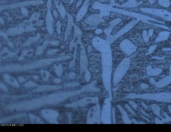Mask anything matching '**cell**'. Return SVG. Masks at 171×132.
Here are the masks:
<instances>
[{"label":"cell","mask_w":171,"mask_h":132,"mask_svg":"<svg viewBox=\"0 0 171 132\" xmlns=\"http://www.w3.org/2000/svg\"><path fill=\"white\" fill-rule=\"evenodd\" d=\"M0 23L1 25H4V24H5L4 19H3V18H2V17H0Z\"/></svg>","instance_id":"13"},{"label":"cell","mask_w":171,"mask_h":132,"mask_svg":"<svg viewBox=\"0 0 171 132\" xmlns=\"http://www.w3.org/2000/svg\"><path fill=\"white\" fill-rule=\"evenodd\" d=\"M67 25L65 28V34H64V36H65V39L66 40L69 38L72 31V30L73 27H74V18L73 16L67 13Z\"/></svg>","instance_id":"4"},{"label":"cell","mask_w":171,"mask_h":132,"mask_svg":"<svg viewBox=\"0 0 171 132\" xmlns=\"http://www.w3.org/2000/svg\"><path fill=\"white\" fill-rule=\"evenodd\" d=\"M52 7V2L51 0H48L46 4V17L45 19V24L46 25V30L50 35H52L54 33V28L53 23L54 21V17L53 16L51 10Z\"/></svg>","instance_id":"2"},{"label":"cell","mask_w":171,"mask_h":132,"mask_svg":"<svg viewBox=\"0 0 171 132\" xmlns=\"http://www.w3.org/2000/svg\"><path fill=\"white\" fill-rule=\"evenodd\" d=\"M21 14L23 15V16L25 17H27L29 15V11L28 9H27L26 7H22L21 8Z\"/></svg>","instance_id":"9"},{"label":"cell","mask_w":171,"mask_h":132,"mask_svg":"<svg viewBox=\"0 0 171 132\" xmlns=\"http://www.w3.org/2000/svg\"><path fill=\"white\" fill-rule=\"evenodd\" d=\"M52 14L53 16L55 19H57L58 18L59 15L58 13V11L56 9H54L52 12Z\"/></svg>","instance_id":"11"},{"label":"cell","mask_w":171,"mask_h":132,"mask_svg":"<svg viewBox=\"0 0 171 132\" xmlns=\"http://www.w3.org/2000/svg\"><path fill=\"white\" fill-rule=\"evenodd\" d=\"M44 3V1L43 0H31L9 4L7 5H1L0 6V12H1L2 11L6 9H16L19 8H21L28 6L42 5Z\"/></svg>","instance_id":"1"},{"label":"cell","mask_w":171,"mask_h":132,"mask_svg":"<svg viewBox=\"0 0 171 132\" xmlns=\"http://www.w3.org/2000/svg\"><path fill=\"white\" fill-rule=\"evenodd\" d=\"M44 24V21L43 20L39 19L37 20V21H36L35 23V27H39V26H42Z\"/></svg>","instance_id":"10"},{"label":"cell","mask_w":171,"mask_h":132,"mask_svg":"<svg viewBox=\"0 0 171 132\" xmlns=\"http://www.w3.org/2000/svg\"><path fill=\"white\" fill-rule=\"evenodd\" d=\"M75 0H69V5H72L75 1Z\"/></svg>","instance_id":"14"},{"label":"cell","mask_w":171,"mask_h":132,"mask_svg":"<svg viewBox=\"0 0 171 132\" xmlns=\"http://www.w3.org/2000/svg\"><path fill=\"white\" fill-rule=\"evenodd\" d=\"M41 16V13L39 12H34L33 14H32L30 18L28 19V20L31 22H35L36 21H37L39 19V17Z\"/></svg>","instance_id":"7"},{"label":"cell","mask_w":171,"mask_h":132,"mask_svg":"<svg viewBox=\"0 0 171 132\" xmlns=\"http://www.w3.org/2000/svg\"><path fill=\"white\" fill-rule=\"evenodd\" d=\"M26 32V26L22 22L12 28H9L7 30V33L10 35H15L21 34Z\"/></svg>","instance_id":"3"},{"label":"cell","mask_w":171,"mask_h":132,"mask_svg":"<svg viewBox=\"0 0 171 132\" xmlns=\"http://www.w3.org/2000/svg\"><path fill=\"white\" fill-rule=\"evenodd\" d=\"M61 28H62V24L60 20H58L56 21V29L57 33L60 35L61 33Z\"/></svg>","instance_id":"8"},{"label":"cell","mask_w":171,"mask_h":132,"mask_svg":"<svg viewBox=\"0 0 171 132\" xmlns=\"http://www.w3.org/2000/svg\"><path fill=\"white\" fill-rule=\"evenodd\" d=\"M54 1L56 9L60 14L62 19H64L67 16V12L63 3L61 0H54Z\"/></svg>","instance_id":"6"},{"label":"cell","mask_w":171,"mask_h":132,"mask_svg":"<svg viewBox=\"0 0 171 132\" xmlns=\"http://www.w3.org/2000/svg\"><path fill=\"white\" fill-rule=\"evenodd\" d=\"M90 0H86L85 2L83 3L82 7L78 11L76 15L75 18L76 21L79 22L81 21L84 17L86 14H87L89 6Z\"/></svg>","instance_id":"5"},{"label":"cell","mask_w":171,"mask_h":132,"mask_svg":"<svg viewBox=\"0 0 171 132\" xmlns=\"http://www.w3.org/2000/svg\"><path fill=\"white\" fill-rule=\"evenodd\" d=\"M83 3V0H79V1L77 2L75 5L76 9H78V7H80L82 4Z\"/></svg>","instance_id":"12"}]
</instances>
